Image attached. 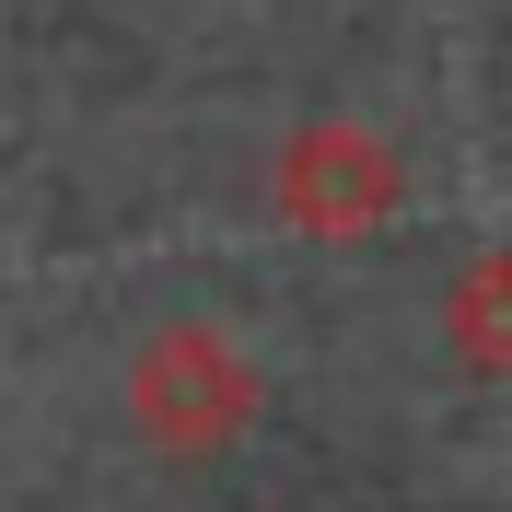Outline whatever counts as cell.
<instances>
[{"label":"cell","mask_w":512,"mask_h":512,"mask_svg":"<svg viewBox=\"0 0 512 512\" xmlns=\"http://www.w3.org/2000/svg\"><path fill=\"white\" fill-rule=\"evenodd\" d=\"M256 408H268V384L233 350V326H210V315H175V326H152L128 350V431L152 454H175V466L233 454L256 431Z\"/></svg>","instance_id":"6da1fadb"},{"label":"cell","mask_w":512,"mask_h":512,"mask_svg":"<svg viewBox=\"0 0 512 512\" xmlns=\"http://www.w3.org/2000/svg\"><path fill=\"white\" fill-rule=\"evenodd\" d=\"M268 198L303 245H373L396 210H408V152L361 117H303L268 163Z\"/></svg>","instance_id":"7a4b0ae2"},{"label":"cell","mask_w":512,"mask_h":512,"mask_svg":"<svg viewBox=\"0 0 512 512\" xmlns=\"http://www.w3.org/2000/svg\"><path fill=\"white\" fill-rule=\"evenodd\" d=\"M443 350L466 361V373L512 384V245L466 256V268L443 280Z\"/></svg>","instance_id":"3957f363"}]
</instances>
